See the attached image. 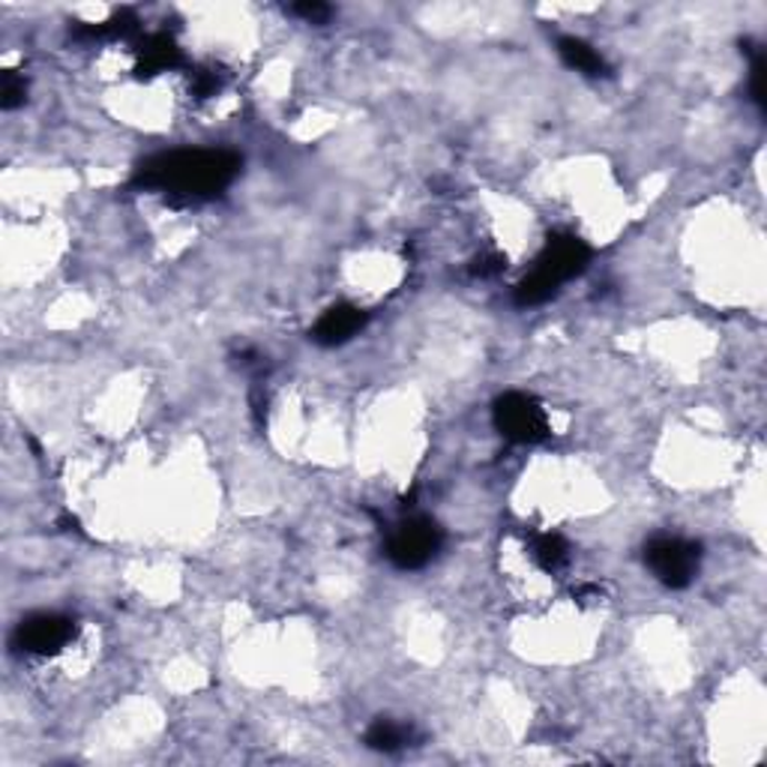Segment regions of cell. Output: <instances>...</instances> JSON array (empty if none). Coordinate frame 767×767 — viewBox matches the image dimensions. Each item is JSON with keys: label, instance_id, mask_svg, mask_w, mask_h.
<instances>
[{"label": "cell", "instance_id": "obj_1", "mask_svg": "<svg viewBox=\"0 0 767 767\" xmlns=\"http://www.w3.org/2000/svg\"><path fill=\"white\" fill-rule=\"evenodd\" d=\"M237 175H240V157L235 150H171L138 168L132 187L157 192L171 205H198L226 192Z\"/></svg>", "mask_w": 767, "mask_h": 767}, {"label": "cell", "instance_id": "obj_2", "mask_svg": "<svg viewBox=\"0 0 767 767\" xmlns=\"http://www.w3.org/2000/svg\"><path fill=\"white\" fill-rule=\"evenodd\" d=\"M590 261V249L576 235H555L534 261L531 273L516 286V303L540 306L546 303L564 282L579 276Z\"/></svg>", "mask_w": 767, "mask_h": 767}, {"label": "cell", "instance_id": "obj_3", "mask_svg": "<svg viewBox=\"0 0 767 767\" xmlns=\"http://www.w3.org/2000/svg\"><path fill=\"white\" fill-rule=\"evenodd\" d=\"M444 534L432 519L426 516H411L396 525L387 537V558L399 570H420L441 551Z\"/></svg>", "mask_w": 767, "mask_h": 767}, {"label": "cell", "instance_id": "obj_4", "mask_svg": "<svg viewBox=\"0 0 767 767\" xmlns=\"http://www.w3.org/2000/svg\"><path fill=\"white\" fill-rule=\"evenodd\" d=\"M645 564L666 588H687L701 564V546L684 537H657L645 549Z\"/></svg>", "mask_w": 767, "mask_h": 767}, {"label": "cell", "instance_id": "obj_5", "mask_svg": "<svg viewBox=\"0 0 767 767\" xmlns=\"http://www.w3.org/2000/svg\"><path fill=\"white\" fill-rule=\"evenodd\" d=\"M495 426L512 444H540L551 432L549 414L528 394H504L495 402Z\"/></svg>", "mask_w": 767, "mask_h": 767}, {"label": "cell", "instance_id": "obj_6", "mask_svg": "<svg viewBox=\"0 0 767 767\" xmlns=\"http://www.w3.org/2000/svg\"><path fill=\"white\" fill-rule=\"evenodd\" d=\"M72 639H76V624L63 615H49V611L21 620L16 630V648L33 657H54L69 648Z\"/></svg>", "mask_w": 767, "mask_h": 767}, {"label": "cell", "instance_id": "obj_7", "mask_svg": "<svg viewBox=\"0 0 767 767\" xmlns=\"http://www.w3.org/2000/svg\"><path fill=\"white\" fill-rule=\"evenodd\" d=\"M366 325V312L357 309L351 303H339L333 309H327L325 316L318 318L316 330H312V339L325 348H333V345L348 342L351 336H357Z\"/></svg>", "mask_w": 767, "mask_h": 767}, {"label": "cell", "instance_id": "obj_8", "mask_svg": "<svg viewBox=\"0 0 767 767\" xmlns=\"http://www.w3.org/2000/svg\"><path fill=\"white\" fill-rule=\"evenodd\" d=\"M175 67H180V49L168 33H150L138 42V72L141 76H157V72H168Z\"/></svg>", "mask_w": 767, "mask_h": 767}, {"label": "cell", "instance_id": "obj_9", "mask_svg": "<svg viewBox=\"0 0 767 767\" xmlns=\"http://www.w3.org/2000/svg\"><path fill=\"white\" fill-rule=\"evenodd\" d=\"M558 54H561V60L567 67L581 72V76H590V79L609 76V63H606V58H602L594 46L579 40V37H561V40H558Z\"/></svg>", "mask_w": 767, "mask_h": 767}, {"label": "cell", "instance_id": "obj_10", "mask_svg": "<svg viewBox=\"0 0 767 767\" xmlns=\"http://www.w3.org/2000/svg\"><path fill=\"white\" fill-rule=\"evenodd\" d=\"M528 551L531 561L546 572H561L570 564V542L561 534H531Z\"/></svg>", "mask_w": 767, "mask_h": 767}, {"label": "cell", "instance_id": "obj_11", "mask_svg": "<svg viewBox=\"0 0 767 767\" xmlns=\"http://www.w3.org/2000/svg\"><path fill=\"white\" fill-rule=\"evenodd\" d=\"M414 731L405 723H394V719H375L372 728L366 731V744L378 753H399L411 744Z\"/></svg>", "mask_w": 767, "mask_h": 767}, {"label": "cell", "instance_id": "obj_12", "mask_svg": "<svg viewBox=\"0 0 767 767\" xmlns=\"http://www.w3.org/2000/svg\"><path fill=\"white\" fill-rule=\"evenodd\" d=\"M24 93H28L24 76H19L16 69H7V72H3V84H0V106L7 111L16 109V106L24 102Z\"/></svg>", "mask_w": 767, "mask_h": 767}, {"label": "cell", "instance_id": "obj_13", "mask_svg": "<svg viewBox=\"0 0 767 767\" xmlns=\"http://www.w3.org/2000/svg\"><path fill=\"white\" fill-rule=\"evenodd\" d=\"M765 51H756L753 60H749V90H753V99L758 102V109H765Z\"/></svg>", "mask_w": 767, "mask_h": 767}, {"label": "cell", "instance_id": "obj_14", "mask_svg": "<svg viewBox=\"0 0 767 767\" xmlns=\"http://www.w3.org/2000/svg\"><path fill=\"white\" fill-rule=\"evenodd\" d=\"M291 12H295V16H303V19L312 21V24H321V21L330 19V7H327V3H297V7H291Z\"/></svg>", "mask_w": 767, "mask_h": 767}]
</instances>
